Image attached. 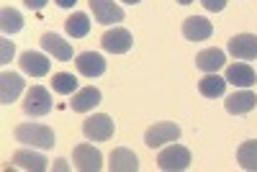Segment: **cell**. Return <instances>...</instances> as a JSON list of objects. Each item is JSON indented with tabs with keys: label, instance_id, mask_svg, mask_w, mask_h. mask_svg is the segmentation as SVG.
Returning <instances> with one entry per match:
<instances>
[{
	"label": "cell",
	"instance_id": "12",
	"mask_svg": "<svg viewBox=\"0 0 257 172\" xmlns=\"http://www.w3.org/2000/svg\"><path fill=\"white\" fill-rule=\"evenodd\" d=\"M224 105H226V111L231 116H244V113H249L254 105H257V95L249 88H242V90H237L234 95H229Z\"/></svg>",
	"mask_w": 257,
	"mask_h": 172
},
{
	"label": "cell",
	"instance_id": "8",
	"mask_svg": "<svg viewBox=\"0 0 257 172\" xmlns=\"http://www.w3.org/2000/svg\"><path fill=\"white\" fill-rule=\"evenodd\" d=\"M226 52L237 59H257V36L254 34H237L229 39Z\"/></svg>",
	"mask_w": 257,
	"mask_h": 172
},
{
	"label": "cell",
	"instance_id": "11",
	"mask_svg": "<svg viewBox=\"0 0 257 172\" xmlns=\"http://www.w3.org/2000/svg\"><path fill=\"white\" fill-rule=\"evenodd\" d=\"M211 34H213V26L203 16H190L183 21V36L188 41H206V39H211Z\"/></svg>",
	"mask_w": 257,
	"mask_h": 172
},
{
	"label": "cell",
	"instance_id": "6",
	"mask_svg": "<svg viewBox=\"0 0 257 172\" xmlns=\"http://www.w3.org/2000/svg\"><path fill=\"white\" fill-rule=\"evenodd\" d=\"M100 47L108 54H126L134 47V36H132V31H126L121 26H113L111 31H105L100 36Z\"/></svg>",
	"mask_w": 257,
	"mask_h": 172
},
{
	"label": "cell",
	"instance_id": "7",
	"mask_svg": "<svg viewBox=\"0 0 257 172\" xmlns=\"http://www.w3.org/2000/svg\"><path fill=\"white\" fill-rule=\"evenodd\" d=\"M72 159H75V167L80 172H98L103 167V154L93 144H77L72 149Z\"/></svg>",
	"mask_w": 257,
	"mask_h": 172
},
{
	"label": "cell",
	"instance_id": "3",
	"mask_svg": "<svg viewBox=\"0 0 257 172\" xmlns=\"http://www.w3.org/2000/svg\"><path fill=\"white\" fill-rule=\"evenodd\" d=\"M157 167L165 169V172H183V169L190 167V152L180 144H173V146H167L160 152Z\"/></svg>",
	"mask_w": 257,
	"mask_h": 172
},
{
	"label": "cell",
	"instance_id": "10",
	"mask_svg": "<svg viewBox=\"0 0 257 172\" xmlns=\"http://www.w3.org/2000/svg\"><path fill=\"white\" fill-rule=\"evenodd\" d=\"M75 67L82 77H100L105 72V59L98 52H82L75 57Z\"/></svg>",
	"mask_w": 257,
	"mask_h": 172
},
{
	"label": "cell",
	"instance_id": "30",
	"mask_svg": "<svg viewBox=\"0 0 257 172\" xmlns=\"http://www.w3.org/2000/svg\"><path fill=\"white\" fill-rule=\"evenodd\" d=\"M54 167H57V169H67V162H64V159H57Z\"/></svg>",
	"mask_w": 257,
	"mask_h": 172
},
{
	"label": "cell",
	"instance_id": "17",
	"mask_svg": "<svg viewBox=\"0 0 257 172\" xmlns=\"http://www.w3.org/2000/svg\"><path fill=\"white\" fill-rule=\"evenodd\" d=\"M13 164L21 169H34V172H44L49 167V159L39 152H31V149H18L13 154Z\"/></svg>",
	"mask_w": 257,
	"mask_h": 172
},
{
	"label": "cell",
	"instance_id": "29",
	"mask_svg": "<svg viewBox=\"0 0 257 172\" xmlns=\"http://www.w3.org/2000/svg\"><path fill=\"white\" fill-rule=\"evenodd\" d=\"M54 3H57L59 8H72V6L77 3V0H54Z\"/></svg>",
	"mask_w": 257,
	"mask_h": 172
},
{
	"label": "cell",
	"instance_id": "32",
	"mask_svg": "<svg viewBox=\"0 0 257 172\" xmlns=\"http://www.w3.org/2000/svg\"><path fill=\"white\" fill-rule=\"evenodd\" d=\"M178 3H180V6H190V3H193V0H178Z\"/></svg>",
	"mask_w": 257,
	"mask_h": 172
},
{
	"label": "cell",
	"instance_id": "2",
	"mask_svg": "<svg viewBox=\"0 0 257 172\" xmlns=\"http://www.w3.org/2000/svg\"><path fill=\"white\" fill-rule=\"evenodd\" d=\"M113 131H116V123L105 113H95V116L82 121V134L90 141H108L113 136Z\"/></svg>",
	"mask_w": 257,
	"mask_h": 172
},
{
	"label": "cell",
	"instance_id": "13",
	"mask_svg": "<svg viewBox=\"0 0 257 172\" xmlns=\"http://www.w3.org/2000/svg\"><path fill=\"white\" fill-rule=\"evenodd\" d=\"M108 169L111 172H137L139 169V159H137V154L132 152V149L118 146L108 157Z\"/></svg>",
	"mask_w": 257,
	"mask_h": 172
},
{
	"label": "cell",
	"instance_id": "21",
	"mask_svg": "<svg viewBox=\"0 0 257 172\" xmlns=\"http://www.w3.org/2000/svg\"><path fill=\"white\" fill-rule=\"evenodd\" d=\"M198 90L203 98H221L226 90V77H219L216 72H208L206 77L198 80Z\"/></svg>",
	"mask_w": 257,
	"mask_h": 172
},
{
	"label": "cell",
	"instance_id": "9",
	"mask_svg": "<svg viewBox=\"0 0 257 172\" xmlns=\"http://www.w3.org/2000/svg\"><path fill=\"white\" fill-rule=\"evenodd\" d=\"M90 11H93L95 21L103 26H111V24L116 26L118 21H123V8L116 6L113 0H90Z\"/></svg>",
	"mask_w": 257,
	"mask_h": 172
},
{
	"label": "cell",
	"instance_id": "27",
	"mask_svg": "<svg viewBox=\"0 0 257 172\" xmlns=\"http://www.w3.org/2000/svg\"><path fill=\"white\" fill-rule=\"evenodd\" d=\"M201 3H203V8L211 11V13H219V11L226 8V0H201Z\"/></svg>",
	"mask_w": 257,
	"mask_h": 172
},
{
	"label": "cell",
	"instance_id": "16",
	"mask_svg": "<svg viewBox=\"0 0 257 172\" xmlns=\"http://www.w3.org/2000/svg\"><path fill=\"white\" fill-rule=\"evenodd\" d=\"M257 80L254 70L244 62H237V64H229L226 67V82H231L234 88H252Z\"/></svg>",
	"mask_w": 257,
	"mask_h": 172
},
{
	"label": "cell",
	"instance_id": "25",
	"mask_svg": "<svg viewBox=\"0 0 257 172\" xmlns=\"http://www.w3.org/2000/svg\"><path fill=\"white\" fill-rule=\"evenodd\" d=\"M52 90L59 93V95H72V93H77V80H75V75H70V72H57V75L52 77Z\"/></svg>",
	"mask_w": 257,
	"mask_h": 172
},
{
	"label": "cell",
	"instance_id": "5",
	"mask_svg": "<svg viewBox=\"0 0 257 172\" xmlns=\"http://www.w3.org/2000/svg\"><path fill=\"white\" fill-rule=\"evenodd\" d=\"M52 111V95L47 88L41 85H34V88L26 93V100H24V113L31 116V118H39V116H47Z\"/></svg>",
	"mask_w": 257,
	"mask_h": 172
},
{
	"label": "cell",
	"instance_id": "24",
	"mask_svg": "<svg viewBox=\"0 0 257 172\" xmlns=\"http://www.w3.org/2000/svg\"><path fill=\"white\" fill-rule=\"evenodd\" d=\"M237 162L249 169V172H257V139H249L244 144H239L237 149Z\"/></svg>",
	"mask_w": 257,
	"mask_h": 172
},
{
	"label": "cell",
	"instance_id": "1",
	"mask_svg": "<svg viewBox=\"0 0 257 172\" xmlns=\"http://www.w3.org/2000/svg\"><path fill=\"white\" fill-rule=\"evenodd\" d=\"M16 139L21 144H29L36 149H52L54 146V131L44 123H21L16 126Z\"/></svg>",
	"mask_w": 257,
	"mask_h": 172
},
{
	"label": "cell",
	"instance_id": "19",
	"mask_svg": "<svg viewBox=\"0 0 257 172\" xmlns=\"http://www.w3.org/2000/svg\"><path fill=\"white\" fill-rule=\"evenodd\" d=\"M95 105H100V90L93 88V85H88V88H82L72 95V111L77 113H88Z\"/></svg>",
	"mask_w": 257,
	"mask_h": 172
},
{
	"label": "cell",
	"instance_id": "18",
	"mask_svg": "<svg viewBox=\"0 0 257 172\" xmlns=\"http://www.w3.org/2000/svg\"><path fill=\"white\" fill-rule=\"evenodd\" d=\"M41 49L49 52V54L57 57V59H62V62L72 59V47H70L62 36H57V34H52V31L41 36Z\"/></svg>",
	"mask_w": 257,
	"mask_h": 172
},
{
	"label": "cell",
	"instance_id": "26",
	"mask_svg": "<svg viewBox=\"0 0 257 172\" xmlns=\"http://www.w3.org/2000/svg\"><path fill=\"white\" fill-rule=\"evenodd\" d=\"M16 54V47H13V41H8V36L0 41V64H8Z\"/></svg>",
	"mask_w": 257,
	"mask_h": 172
},
{
	"label": "cell",
	"instance_id": "23",
	"mask_svg": "<svg viewBox=\"0 0 257 172\" xmlns=\"http://www.w3.org/2000/svg\"><path fill=\"white\" fill-rule=\"evenodd\" d=\"M64 31H67L72 39H82L90 34V18L85 13H72L67 21H64Z\"/></svg>",
	"mask_w": 257,
	"mask_h": 172
},
{
	"label": "cell",
	"instance_id": "28",
	"mask_svg": "<svg viewBox=\"0 0 257 172\" xmlns=\"http://www.w3.org/2000/svg\"><path fill=\"white\" fill-rule=\"evenodd\" d=\"M24 3H26V8H31V11H41V8L49 3V0H24Z\"/></svg>",
	"mask_w": 257,
	"mask_h": 172
},
{
	"label": "cell",
	"instance_id": "15",
	"mask_svg": "<svg viewBox=\"0 0 257 172\" xmlns=\"http://www.w3.org/2000/svg\"><path fill=\"white\" fill-rule=\"evenodd\" d=\"M18 64H21V70H24L26 75H31V77H44L49 72V59L44 54H39V52H24L21 59H18Z\"/></svg>",
	"mask_w": 257,
	"mask_h": 172
},
{
	"label": "cell",
	"instance_id": "14",
	"mask_svg": "<svg viewBox=\"0 0 257 172\" xmlns=\"http://www.w3.org/2000/svg\"><path fill=\"white\" fill-rule=\"evenodd\" d=\"M21 90H24V77L16 75V72H3L0 75V103L3 105H11Z\"/></svg>",
	"mask_w": 257,
	"mask_h": 172
},
{
	"label": "cell",
	"instance_id": "31",
	"mask_svg": "<svg viewBox=\"0 0 257 172\" xmlns=\"http://www.w3.org/2000/svg\"><path fill=\"white\" fill-rule=\"evenodd\" d=\"M123 3H128V6H137V3H142V0H123Z\"/></svg>",
	"mask_w": 257,
	"mask_h": 172
},
{
	"label": "cell",
	"instance_id": "22",
	"mask_svg": "<svg viewBox=\"0 0 257 172\" xmlns=\"http://www.w3.org/2000/svg\"><path fill=\"white\" fill-rule=\"evenodd\" d=\"M0 29H3V36H13L24 29V16H21L16 8H3L0 11Z\"/></svg>",
	"mask_w": 257,
	"mask_h": 172
},
{
	"label": "cell",
	"instance_id": "4",
	"mask_svg": "<svg viewBox=\"0 0 257 172\" xmlns=\"http://www.w3.org/2000/svg\"><path fill=\"white\" fill-rule=\"evenodd\" d=\"M180 139V126L178 123H170V121H162V123H155L147 128L144 134V144L149 149H157L162 144H173Z\"/></svg>",
	"mask_w": 257,
	"mask_h": 172
},
{
	"label": "cell",
	"instance_id": "20",
	"mask_svg": "<svg viewBox=\"0 0 257 172\" xmlns=\"http://www.w3.org/2000/svg\"><path fill=\"white\" fill-rule=\"evenodd\" d=\"M224 62H226V54L221 49H203L196 57V67L208 75V72H219L224 67Z\"/></svg>",
	"mask_w": 257,
	"mask_h": 172
}]
</instances>
